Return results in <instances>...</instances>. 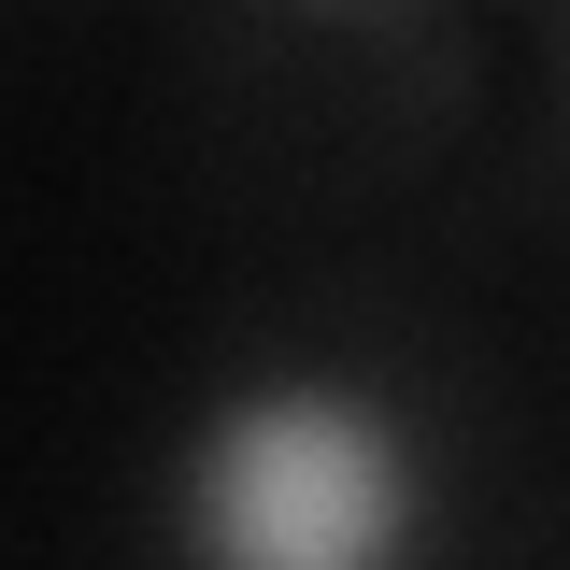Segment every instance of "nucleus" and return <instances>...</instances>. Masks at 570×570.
I'll return each instance as SVG.
<instances>
[{"label": "nucleus", "mask_w": 570, "mask_h": 570, "mask_svg": "<svg viewBox=\"0 0 570 570\" xmlns=\"http://www.w3.org/2000/svg\"><path fill=\"white\" fill-rule=\"evenodd\" d=\"M171 570H414L428 442L371 371H243L171 442Z\"/></svg>", "instance_id": "1"}]
</instances>
